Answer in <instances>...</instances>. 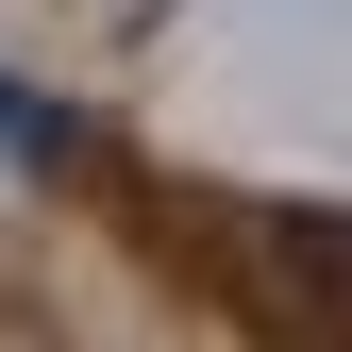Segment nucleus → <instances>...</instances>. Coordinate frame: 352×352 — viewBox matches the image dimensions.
I'll return each instance as SVG.
<instances>
[{"label": "nucleus", "mask_w": 352, "mask_h": 352, "mask_svg": "<svg viewBox=\"0 0 352 352\" xmlns=\"http://www.w3.org/2000/svg\"><path fill=\"white\" fill-rule=\"evenodd\" d=\"M336 352H352V302H336Z\"/></svg>", "instance_id": "1"}]
</instances>
